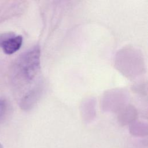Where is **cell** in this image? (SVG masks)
I'll return each instance as SVG.
<instances>
[{
  "label": "cell",
  "mask_w": 148,
  "mask_h": 148,
  "mask_svg": "<svg viewBox=\"0 0 148 148\" xmlns=\"http://www.w3.org/2000/svg\"><path fill=\"white\" fill-rule=\"evenodd\" d=\"M117 112L118 121L122 125L131 124L138 117L137 109L134 106L130 104H125Z\"/></svg>",
  "instance_id": "cell-6"
},
{
  "label": "cell",
  "mask_w": 148,
  "mask_h": 148,
  "mask_svg": "<svg viewBox=\"0 0 148 148\" xmlns=\"http://www.w3.org/2000/svg\"><path fill=\"white\" fill-rule=\"evenodd\" d=\"M43 89V86L39 83L27 92L21 101V108L25 110H29L33 108L40 99Z\"/></svg>",
  "instance_id": "cell-5"
},
{
  "label": "cell",
  "mask_w": 148,
  "mask_h": 148,
  "mask_svg": "<svg viewBox=\"0 0 148 148\" xmlns=\"http://www.w3.org/2000/svg\"><path fill=\"white\" fill-rule=\"evenodd\" d=\"M21 35H15L13 34H8L3 39L0 40V46L6 54H12L18 51L23 44Z\"/></svg>",
  "instance_id": "cell-4"
},
{
  "label": "cell",
  "mask_w": 148,
  "mask_h": 148,
  "mask_svg": "<svg viewBox=\"0 0 148 148\" xmlns=\"http://www.w3.org/2000/svg\"><path fill=\"white\" fill-rule=\"evenodd\" d=\"M82 112L83 119L88 121L92 120L95 116V101L93 99H88L83 102L82 106Z\"/></svg>",
  "instance_id": "cell-7"
},
{
  "label": "cell",
  "mask_w": 148,
  "mask_h": 148,
  "mask_svg": "<svg viewBox=\"0 0 148 148\" xmlns=\"http://www.w3.org/2000/svg\"><path fill=\"white\" fill-rule=\"evenodd\" d=\"M2 106V101H0V107Z\"/></svg>",
  "instance_id": "cell-10"
},
{
  "label": "cell",
  "mask_w": 148,
  "mask_h": 148,
  "mask_svg": "<svg viewBox=\"0 0 148 148\" xmlns=\"http://www.w3.org/2000/svg\"><path fill=\"white\" fill-rule=\"evenodd\" d=\"M0 148H3V146L0 143Z\"/></svg>",
  "instance_id": "cell-9"
},
{
  "label": "cell",
  "mask_w": 148,
  "mask_h": 148,
  "mask_svg": "<svg viewBox=\"0 0 148 148\" xmlns=\"http://www.w3.org/2000/svg\"><path fill=\"white\" fill-rule=\"evenodd\" d=\"M40 49L34 46L20 56L14 66V79L16 83L25 85L30 83L40 68Z\"/></svg>",
  "instance_id": "cell-1"
},
{
  "label": "cell",
  "mask_w": 148,
  "mask_h": 148,
  "mask_svg": "<svg viewBox=\"0 0 148 148\" xmlns=\"http://www.w3.org/2000/svg\"><path fill=\"white\" fill-rule=\"evenodd\" d=\"M147 124L146 123L135 120L130 124V132L135 136H145L147 135Z\"/></svg>",
  "instance_id": "cell-8"
},
{
  "label": "cell",
  "mask_w": 148,
  "mask_h": 148,
  "mask_svg": "<svg viewBox=\"0 0 148 148\" xmlns=\"http://www.w3.org/2000/svg\"><path fill=\"white\" fill-rule=\"evenodd\" d=\"M126 95L124 91L113 89L105 92L101 99V106L104 110L118 111L125 105Z\"/></svg>",
  "instance_id": "cell-3"
},
{
  "label": "cell",
  "mask_w": 148,
  "mask_h": 148,
  "mask_svg": "<svg viewBox=\"0 0 148 148\" xmlns=\"http://www.w3.org/2000/svg\"><path fill=\"white\" fill-rule=\"evenodd\" d=\"M115 64L120 71L126 76H135L143 69V61L138 50L133 48H125L118 53Z\"/></svg>",
  "instance_id": "cell-2"
}]
</instances>
